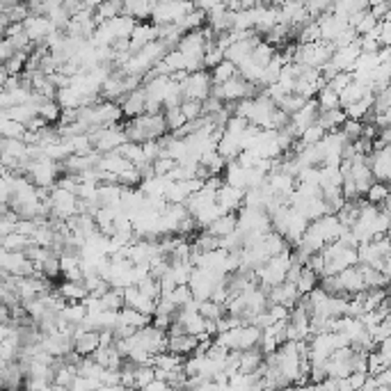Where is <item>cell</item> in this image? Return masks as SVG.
<instances>
[{
  "mask_svg": "<svg viewBox=\"0 0 391 391\" xmlns=\"http://www.w3.org/2000/svg\"><path fill=\"white\" fill-rule=\"evenodd\" d=\"M224 277L226 275H222V272H217V270L194 265L192 272H190V279H188V286H190V291H192V298L194 300L210 298V293H213V288L217 286V281H222Z\"/></svg>",
  "mask_w": 391,
  "mask_h": 391,
  "instance_id": "1",
  "label": "cell"
},
{
  "mask_svg": "<svg viewBox=\"0 0 391 391\" xmlns=\"http://www.w3.org/2000/svg\"><path fill=\"white\" fill-rule=\"evenodd\" d=\"M190 10H194L192 0H160L151 7V21L163 26V23H178Z\"/></svg>",
  "mask_w": 391,
  "mask_h": 391,
  "instance_id": "2",
  "label": "cell"
},
{
  "mask_svg": "<svg viewBox=\"0 0 391 391\" xmlns=\"http://www.w3.org/2000/svg\"><path fill=\"white\" fill-rule=\"evenodd\" d=\"M181 85V92H183V99H192V101H204L208 99L210 94V76L206 69H199V72H192L188 74V78Z\"/></svg>",
  "mask_w": 391,
  "mask_h": 391,
  "instance_id": "3",
  "label": "cell"
},
{
  "mask_svg": "<svg viewBox=\"0 0 391 391\" xmlns=\"http://www.w3.org/2000/svg\"><path fill=\"white\" fill-rule=\"evenodd\" d=\"M21 23H23V33H26V37H28L33 44L44 42V39L49 37L53 30H58V28L49 21V17H46V14H28V17L23 19Z\"/></svg>",
  "mask_w": 391,
  "mask_h": 391,
  "instance_id": "4",
  "label": "cell"
},
{
  "mask_svg": "<svg viewBox=\"0 0 391 391\" xmlns=\"http://www.w3.org/2000/svg\"><path fill=\"white\" fill-rule=\"evenodd\" d=\"M366 163L371 167L373 181L389 183L391 178V149L382 147V149H373L371 153H366Z\"/></svg>",
  "mask_w": 391,
  "mask_h": 391,
  "instance_id": "5",
  "label": "cell"
},
{
  "mask_svg": "<svg viewBox=\"0 0 391 391\" xmlns=\"http://www.w3.org/2000/svg\"><path fill=\"white\" fill-rule=\"evenodd\" d=\"M158 23H147V21H135V26H133L131 35H128V51L135 53L142 49L144 44L153 42V39H158Z\"/></svg>",
  "mask_w": 391,
  "mask_h": 391,
  "instance_id": "6",
  "label": "cell"
},
{
  "mask_svg": "<svg viewBox=\"0 0 391 391\" xmlns=\"http://www.w3.org/2000/svg\"><path fill=\"white\" fill-rule=\"evenodd\" d=\"M242 194H245V188H233L222 183L215 190V204L220 206L222 213H236L242 206Z\"/></svg>",
  "mask_w": 391,
  "mask_h": 391,
  "instance_id": "7",
  "label": "cell"
},
{
  "mask_svg": "<svg viewBox=\"0 0 391 391\" xmlns=\"http://www.w3.org/2000/svg\"><path fill=\"white\" fill-rule=\"evenodd\" d=\"M316 23H318V30H320V39H325V42H334V39L339 37L341 30L348 28V19L339 17V14H332V12L320 14V17L316 19Z\"/></svg>",
  "mask_w": 391,
  "mask_h": 391,
  "instance_id": "8",
  "label": "cell"
},
{
  "mask_svg": "<svg viewBox=\"0 0 391 391\" xmlns=\"http://www.w3.org/2000/svg\"><path fill=\"white\" fill-rule=\"evenodd\" d=\"M144 103H147V94L142 90V85L140 88H135L133 92H126L124 97L119 99V108H122V115L126 117H138L144 113Z\"/></svg>",
  "mask_w": 391,
  "mask_h": 391,
  "instance_id": "9",
  "label": "cell"
},
{
  "mask_svg": "<svg viewBox=\"0 0 391 391\" xmlns=\"http://www.w3.org/2000/svg\"><path fill=\"white\" fill-rule=\"evenodd\" d=\"M339 279H341L343 293L346 295H355L359 291H366V284L362 279V272H359V265H348V268H343L339 272Z\"/></svg>",
  "mask_w": 391,
  "mask_h": 391,
  "instance_id": "10",
  "label": "cell"
},
{
  "mask_svg": "<svg viewBox=\"0 0 391 391\" xmlns=\"http://www.w3.org/2000/svg\"><path fill=\"white\" fill-rule=\"evenodd\" d=\"M197 336L194 334H176V336H167V350L178 355H192L194 348H197Z\"/></svg>",
  "mask_w": 391,
  "mask_h": 391,
  "instance_id": "11",
  "label": "cell"
},
{
  "mask_svg": "<svg viewBox=\"0 0 391 391\" xmlns=\"http://www.w3.org/2000/svg\"><path fill=\"white\" fill-rule=\"evenodd\" d=\"M58 293L65 298L67 302H81L85 295H88V288H85L83 279H65L58 286Z\"/></svg>",
  "mask_w": 391,
  "mask_h": 391,
  "instance_id": "12",
  "label": "cell"
},
{
  "mask_svg": "<svg viewBox=\"0 0 391 391\" xmlns=\"http://www.w3.org/2000/svg\"><path fill=\"white\" fill-rule=\"evenodd\" d=\"M233 229H236V213H222V215H217L215 220L206 226V231L213 233V236H217V238L229 236Z\"/></svg>",
  "mask_w": 391,
  "mask_h": 391,
  "instance_id": "13",
  "label": "cell"
},
{
  "mask_svg": "<svg viewBox=\"0 0 391 391\" xmlns=\"http://www.w3.org/2000/svg\"><path fill=\"white\" fill-rule=\"evenodd\" d=\"M316 122L327 133H330V131H339L341 124L346 122V113H343V108H332V110H318V119Z\"/></svg>",
  "mask_w": 391,
  "mask_h": 391,
  "instance_id": "14",
  "label": "cell"
},
{
  "mask_svg": "<svg viewBox=\"0 0 391 391\" xmlns=\"http://www.w3.org/2000/svg\"><path fill=\"white\" fill-rule=\"evenodd\" d=\"M222 181L233 188H245V167H240L236 158L226 160V165L222 169Z\"/></svg>",
  "mask_w": 391,
  "mask_h": 391,
  "instance_id": "15",
  "label": "cell"
},
{
  "mask_svg": "<svg viewBox=\"0 0 391 391\" xmlns=\"http://www.w3.org/2000/svg\"><path fill=\"white\" fill-rule=\"evenodd\" d=\"M259 339H261V327H256L254 323L240 325V336H238L236 350H249V348L259 346Z\"/></svg>",
  "mask_w": 391,
  "mask_h": 391,
  "instance_id": "16",
  "label": "cell"
},
{
  "mask_svg": "<svg viewBox=\"0 0 391 391\" xmlns=\"http://www.w3.org/2000/svg\"><path fill=\"white\" fill-rule=\"evenodd\" d=\"M208 76H210V83L220 85L224 81H229V78L238 76V67L233 65V62H229V60H222V62H217L213 69H210Z\"/></svg>",
  "mask_w": 391,
  "mask_h": 391,
  "instance_id": "17",
  "label": "cell"
},
{
  "mask_svg": "<svg viewBox=\"0 0 391 391\" xmlns=\"http://www.w3.org/2000/svg\"><path fill=\"white\" fill-rule=\"evenodd\" d=\"M122 14V0H103L97 10H94V21L101 23V21H110L115 17H119Z\"/></svg>",
  "mask_w": 391,
  "mask_h": 391,
  "instance_id": "18",
  "label": "cell"
},
{
  "mask_svg": "<svg viewBox=\"0 0 391 391\" xmlns=\"http://www.w3.org/2000/svg\"><path fill=\"white\" fill-rule=\"evenodd\" d=\"M364 199H366V201H371V204H375V206L385 204V201L389 199V183L373 181V183L369 185V190H366Z\"/></svg>",
  "mask_w": 391,
  "mask_h": 391,
  "instance_id": "19",
  "label": "cell"
},
{
  "mask_svg": "<svg viewBox=\"0 0 391 391\" xmlns=\"http://www.w3.org/2000/svg\"><path fill=\"white\" fill-rule=\"evenodd\" d=\"M314 286H318V275L314 270H309L307 265H302L300 275H298V279H295V288H298L300 295H307Z\"/></svg>",
  "mask_w": 391,
  "mask_h": 391,
  "instance_id": "20",
  "label": "cell"
},
{
  "mask_svg": "<svg viewBox=\"0 0 391 391\" xmlns=\"http://www.w3.org/2000/svg\"><path fill=\"white\" fill-rule=\"evenodd\" d=\"M124 288H108V291L101 295V302H103V309H113V311H119L124 307Z\"/></svg>",
  "mask_w": 391,
  "mask_h": 391,
  "instance_id": "21",
  "label": "cell"
},
{
  "mask_svg": "<svg viewBox=\"0 0 391 391\" xmlns=\"http://www.w3.org/2000/svg\"><path fill=\"white\" fill-rule=\"evenodd\" d=\"M197 311H199V316H204V318H213V320H215V318H220L222 314H226V311H224V304L215 302V300H210V298L199 300Z\"/></svg>",
  "mask_w": 391,
  "mask_h": 391,
  "instance_id": "22",
  "label": "cell"
},
{
  "mask_svg": "<svg viewBox=\"0 0 391 391\" xmlns=\"http://www.w3.org/2000/svg\"><path fill=\"white\" fill-rule=\"evenodd\" d=\"M304 97H300V94H295V92H288V94H284V97L279 99V103H277V108H281V110L284 113H288V115H293L295 110H300V108L304 106Z\"/></svg>",
  "mask_w": 391,
  "mask_h": 391,
  "instance_id": "23",
  "label": "cell"
},
{
  "mask_svg": "<svg viewBox=\"0 0 391 391\" xmlns=\"http://www.w3.org/2000/svg\"><path fill=\"white\" fill-rule=\"evenodd\" d=\"M387 366H391V362L382 357L378 350H369V353H366V373L369 375L380 373L382 369H387Z\"/></svg>",
  "mask_w": 391,
  "mask_h": 391,
  "instance_id": "24",
  "label": "cell"
},
{
  "mask_svg": "<svg viewBox=\"0 0 391 391\" xmlns=\"http://www.w3.org/2000/svg\"><path fill=\"white\" fill-rule=\"evenodd\" d=\"M163 115H165V124H167V131H178L183 126V124L188 122L185 117H183V113H181V108L178 106H174V108H165V110H163Z\"/></svg>",
  "mask_w": 391,
  "mask_h": 391,
  "instance_id": "25",
  "label": "cell"
},
{
  "mask_svg": "<svg viewBox=\"0 0 391 391\" xmlns=\"http://www.w3.org/2000/svg\"><path fill=\"white\" fill-rule=\"evenodd\" d=\"M138 291L142 293V295H147V298H151V300H158L160 298V284H158V279L156 277H144L142 281H138Z\"/></svg>",
  "mask_w": 391,
  "mask_h": 391,
  "instance_id": "26",
  "label": "cell"
},
{
  "mask_svg": "<svg viewBox=\"0 0 391 391\" xmlns=\"http://www.w3.org/2000/svg\"><path fill=\"white\" fill-rule=\"evenodd\" d=\"M153 378H156V369H153V366L151 364H140V366H135V382H133V387L144 389Z\"/></svg>",
  "mask_w": 391,
  "mask_h": 391,
  "instance_id": "27",
  "label": "cell"
},
{
  "mask_svg": "<svg viewBox=\"0 0 391 391\" xmlns=\"http://www.w3.org/2000/svg\"><path fill=\"white\" fill-rule=\"evenodd\" d=\"M302 3L311 19H318L320 14L330 12V7H332V0H302Z\"/></svg>",
  "mask_w": 391,
  "mask_h": 391,
  "instance_id": "28",
  "label": "cell"
},
{
  "mask_svg": "<svg viewBox=\"0 0 391 391\" xmlns=\"http://www.w3.org/2000/svg\"><path fill=\"white\" fill-rule=\"evenodd\" d=\"M362 128H364V122H359V119H348L346 117V122L341 124V133L346 135L348 142H353V140H357L359 135H362Z\"/></svg>",
  "mask_w": 391,
  "mask_h": 391,
  "instance_id": "29",
  "label": "cell"
},
{
  "mask_svg": "<svg viewBox=\"0 0 391 391\" xmlns=\"http://www.w3.org/2000/svg\"><path fill=\"white\" fill-rule=\"evenodd\" d=\"M178 108H181V113L188 122L190 119H197V117L204 115V110H201V101H192V99H183L181 103H178Z\"/></svg>",
  "mask_w": 391,
  "mask_h": 391,
  "instance_id": "30",
  "label": "cell"
},
{
  "mask_svg": "<svg viewBox=\"0 0 391 391\" xmlns=\"http://www.w3.org/2000/svg\"><path fill=\"white\" fill-rule=\"evenodd\" d=\"M375 23H378V19H375L369 10H364V12H362V17H359V21L355 23L353 28H355V33H357V35H366V33H369V30L375 28Z\"/></svg>",
  "mask_w": 391,
  "mask_h": 391,
  "instance_id": "31",
  "label": "cell"
},
{
  "mask_svg": "<svg viewBox=\"0 0 391 391\" xmlns=\"http://www.w3.org/2000/svg\"><path fill=\"white\" fill-rule=\"evenodd\" d=\"M176 165V160L174 158H169V156H158L156 160H151V167H153V174H158V176H165L167 172Z\"/></svg>",
  "mask_w": 391,
  "mask_h": 391,
  "instance_id": "32",
  "label": "cell"
},
{
  "mask_svg": "<svg viewBox=\"0 0 391 391\" xmlns=\"http://www.w3.org/2000/svg\"><path fill=\"white\" fill-rule=\"evenodd\" d=\"M350 81H353V74H350V72H339V74H334L330 81H327V85H330V88H332L336 94H339Z\"/></svg>",
  "mask_w": 391,
  "mask_h": 391,
  "instance_id": "33",
  "label": "cell"
},
{
  "mask_svg": "<svg viewBox=\"0 0 391 391\" xmlns=\"http://www.w3.org/2000/svg\"><path fill=\"white\" fill-rule=\"evenodd\" d=\"M378 44L391 46V21L389 19L378 21Z\"/></svg>",
  "mask_w": 391,
  "mask_h": 391,
  "instance_id": "34",
  "label": "cell"
},
{
  "mask_svg": "<svg viewBox=\"0 0 391 391\" xmlns=\"http://www.w3.org/2000/svg\"><path fill=\"white\" fill-rule=\"evenodd\" d=\"M268 314L272 316V320H288L291 309L284 307V304H268Z\"/></svg>",
  "mask_w": 391,
  "mask_h": 391,
  "instance_id": "35",
  "label": "cell"
},
{
  "mask_svg": "<svg viewBox=\"0 0 391 391\" xmlns=\"http://www.w3.org/2000/svg\"><path fill=\"white\" fill-rule=\"evenodd\" d=\"M369 12H371L373 17L378 19V21H382V19H389V3L373 5V7H369Z\"/></svg>",
  "mask_w": 391,
  "mask_h": 391,
  "instance_id": "36",
  "label": "cell"
},
{
  "mask_svg": "<svg viewBox=\"0 0 391 391\" xmlns=\"http://www.w3.org/2000/svg\"><path fill=\"white\" fill-rule=\"evenodd\" d=\"M144 389H149V391H160V389H169L167 385V380H160V378H153L149 385H147Z\"/></svg>",
  "mask_w": 391,
  "mask_h": 391,
  "instance_id": "37",
  "label": "cell"
}]
</instances>
